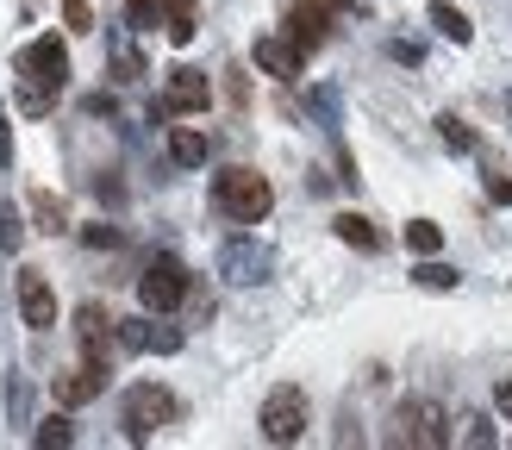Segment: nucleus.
I'll return each mask as SVG.
<instances>
[{
  "label": "nucleus",
  "mask_w": 512,
  "mask_h": 450,
  "mask_svg": "<svg viewBox=\"0 0 512 450\" xmlns=\"http://www.w3.org/2000/svg\"><path fill=\"white\" fill-rule=\"evenodd\" d=\"M213 207H219L225 219H238V225H256V219H269L275 188H269L256 169H219V175H213Z\"/></svg>",
  "instance_id": "1"
},
{
  "label": "nucleus",
  "mask_w": 512,
  "mask_h": 450,
  "mask_svg": "<svg viewBox=\"0 0 512 450\" xmlns=\"http://www.w3.org/2000/svg\"><path fill=\"white\" fill-rule=\"evenodd\" d=\"M175 419V394L169 388H157V382H138L132 394H125V413H119V425H125V438L132 444H144L157 425H169Z\"/></svg>",
  "instance_id": "2"
},
{
  "label": "nucleus",
  "mask_w": 512,
  "mask_h": 450,
  "mask_svg": "<svg viewBox=\"0 0 512 450\" xmlns=\"http://www.w3.org/2000/svg\"><path fill=\"white\" fill-rule=\"evenodd\" d=\"M19 82L25 88H44V94H63V82H69V50L57 38H32V44L19 50Z\"/></svg>",
  "instance_id": "3"
},
{
  "label": "nucleus",
  "mask_w": 512,
  "mask_h": 450,
  "mask_svg": "<svg viewBox=\"0 0 512 450\" xmlns=\"http://www.w3.org/2000/svg\"><path fill=\"white\" fill-rule=\"evenodd\" d=\"M138 300H144V313H175V307L188 300V269L175 263V257L144 263V275H138Z\"/></svg>",
  "instance_id": "4"
},
{
  "label": "nucleus",
  "mask_w": 512,
  "mask_h": 450,
  "mask_svg": "<svg viewBox=\"0 0 512 450\" xmlns=\"http://www.w3.org/2000/svg\"><path fill=\"white\" fill-rule=\"evenodd\" d=\"M263 438L269 444H300L306 438V394L300 388H275L263 400Z\"/></svg>",
  "instance_id": "5"
},
{
  "label": "nucleus",
  "mask_w": 512,
  "mask_h": 450,
  "mask_svg": "<svg viewBox=\"0 0 512 450\" xmlns=\"http://www.w3.org/2000/svg\"><path fill=\"white\" fill-rule=\"evenodd\" d=\"M269 269H275V257H269V244H256V238H232L219 250V275L232 288H256V282H269Z\"/></svg>",
  "instance_id": "6"
},
{
  "label": "nucleus",
  "mask_w": 512,
  "mask_h": 450,
  "mask_svg": "<svg viewBox=\"0 0 512 450\" xmlns=\"http://www.w3.org/2000/svg\"><path fill=\"white\" fill-rule=\"evenodd\" d=\"M400 438H406V444H425V450H444V444H450V419H444V407H431V400L400 407Z\"/></svg>",
  "instance_id": "7"
},
{
  "label": "nucleus",
  "mask_w": 512,
  "mask_h": 450,
  "mask_svg": "<svg viewBox=\"0 0 512 450\" xmlns=\"http://www.w3.org/2000/svg\"><path fill=\"white\" fill-rule=\"evenodd\" d=\"M19 313H25V325H38V332L57 325V294H50V282H44L38 269L19 275Z\"/></svg>",
  "instance_id": "8"
},
{
  "label": "nucleus",
  "mask_w": 512,
  "mask_h": 450,
  "mask_svg": "<svg viewBox=\"0 0 512 450\" xmlns=\"http://www.w3.org/2000/svg\"><path fill=\"white\" fill-rule=\"evenodd\" d=\"M256 69L275 75V82H294V75L306 69V50L294 38H256Z\"/></svg>",
  "instance_id": "9"
},
{
  "label": "nucleus",
  "mask_w": 512,
  "mask_h": 450,
  "mask_svg": "<svg viewBox=\"0 0 512 450\" xmlns=\"http://www.w3.org/2000/svg\"><path fill=\"white\" fill-rule=\"evenodd\" d=\"M163 100H169L175 113H200V107L213 100V82H207L200 69H188V63H182V69H169V94H163Z\"/></svg>",
  "instance_id": "10"
},
{
  "label": "nucleus",
  "mask_w": 512,
  "mask_h": 450,
  "mask_svg": "<svg viewBox=\"0 0 512 450\" xmlns=\"http://www.w3.org/2000/svg\"><path fill=\"white\" fill-rule=\"evenodd\" d=\"M100 388H107V363L88 357L82 369H69L63 382H57V400H63V407H88V400H94Z\"/></svg>",
  "instance_id": "11"
},
{
  "label": "nucleus",
  "mask_w": 512,
  "mask_h": 450,
  "mask_svg": "<svg viewBox=\"0 0 512 450\" xmlns=\"http://www.w3.org/2000/svg\"><path fill=\"white\" fill-rule=\"evenodd\" d=\"M325 32H331V13L319 7V0H300V7L288 13V38H294L300 50H319V44H325Z\"/></svg>",
  "instance_id": "12"
},
{
  "label": "nucleus",
  "mask_w": 512,
  "mask_h": 450,
  "mask_svg": "<svg viewBox=\"0 0 512 450\" xmlns=\"http://www.w3.org/2000/svg\"><path fill=\"white\" fill-rule=\"evenodd\" d=\"M169 157L182 169H200V163H207V132H194V125H169Z\"/></svg>",
  "instance_id": "13"
},
{
  "label": "nucleus",
  "mask_w": 512,
  "mask_h": 450,
  "mask_svg": "<svg viewBox=\"0 0 512 450\" xmlns=\"http://www.w3.org/2000/svg\"><path fill=\"white\" fill-rule=\"evenodd\" d=\"M431 25L450 38V44H469L475 38V25H469V13L463 7H450V0H431Z\"/></svg>",
  "instance_id": "14"
},
{
  "label": "nucleus",
  "mask_w": 512,
  "mask_h": 450,
  "mask_svg": "<svg viewBox=\"0 0 512 450\" xmlns=\"http://www.w3.org/2000/svg\"><path fill=\"white\" fill-rule=\"evenodd\" d=\"M331 225H338V238H344L350 250H381V232H375V225H369L363 213H338Z\"/></svg>",
  "instance_id": "15"
},
{
  "label": "nucleus",
  "mask_w": 512,
  "mask_h": 450,
  "mask_svg": "<svg viewBox=\"0 0 512 450\" xmlns=\"http://www.w3.org/2000/svg\"><path fill=\"white\" fill-rule=\"evenodd\" d=\"M163 32L175 38V44H194V0H163Z\"/></svg>",
  "instance_id": "16"
},
{
  "label": "nucleus",
  "mask_w": 512,
  "mask_h": 450,
  "mask_svg": "<svg viewBox=\"0 0 512 450\" xmlns=\"http://www.w3.org/2000/svg\"><path fill=\"white\" fill-rule=\"evenodd\" d=\"M107 313H100L94 307V300H88V307H75V332H82V344H88V357H100V344H107Z\"/></svg>",
  "instance_id": "17"
},
{
  "label": "nucleus",
  "mask_w": 512,
  "mask_h": 450,
  "mask_svg": "<svg viewBox=\"0 0 512 450\" xmlns=\"http://www.w3.org/2000/svg\"><path fill=\"white\" fill-rule=\"evenodd\" d=\"M406 250L438 257V250H444V225H438V219H413V225H406Z\"/></svg>",
  "instance_id": "18"
},
{
  "label": "nucleus",
  "mask_w": 512,
  "mask_h": 450,
  "mask_svg": "<svg viewBox=\"0 0 512 450\" xmlns=\"http://www.w3.org/2000/svg\"><path fill=\"white\" fill-rule=\"evenodd\" d=\"M413 282H419V288H431V294H450L456 282H463V275H456L450 263H438V257H425V263L413 269Z\"/></svg>",
  "instance_id": "19"
},
{
  "label": "nucleus",
  "mask_w": 512,
  "mask_h": 450,
  "mask_svg": "<svg viewBox=\"0 0 512 450\" xmlns=\"http://www.w3.org/2000/svg\"><path fill=\"white\" fill-rule=\"evenodd\" d=\"M32 207H38V232H63V225H69V213H63L57 194H32Z\"/></svg>",
  "instance_id": "20"
},
{
  "label": "nucleus",
  "mask_w": 512,
  "mask_h": 450,
  "mask_svg": "<svg viewBox=\"0 0 512 450\" xmlns=\"http://www.w3.org/2000/svg\"><path fill=\"white\" fill-rule=\"evenodd\" d=\"M38 444H44V450H63V444H75V425H69L63 413H50V419L38 425Z\"/></svg>",
  "instance_id": "21"
},
{
  "label": "nucleus",
  "mask_w": 512,
  "mask_h": 450,
  "mask_svg": "<svg viewBox=\"0 0 512 450\" xmlns=\"http://www.w3.org/2000/svg\"><path fill=\"white\" fill-rule=\"evenodd\" d=\"M82 244L88 250H119L125 232H119V225H107V219H94V225H82Z\"/></svg>",
  "instance_id": "22"
},
{
  "label": "nucleus",
  "mask_w": 512,
  "mask_h": 450,
  "mask_svg": "<svg viewBox=\"0 0 512 450\" xmlns=\"http://www.w3.org/2000/svg\"><path fill=\"white\" fill-rule=\"evenodd\" d=\"M438 138H444L450 150H475V132H469V119H456V113H444V119H438Z\"/></svg>",
  "instance_id": "23"
},
{
  "label": "nucleus",
  "mask_w": 512,
  "mask_h": 450,
  "mask_svg": "<svg viewBox=\"0 0 512 450\" xmlns=\"http://www.w3.org/2000/svg\"><path fill=\"white\" fill-rule=\"evenodd\" d=\"M125 19H132L138 32H157V25H163V0H132V7H125Z\"/></svg>",
  "instance_id": "24"
},
{
  "label": "nucleus",
  "mask_w": 512,
  "mask_h": 450,
  "mask_svg": "<svg viewBox=\"0 0 512 450\" xmlns=\"http://www.w3.org/2000/svg\"><path fill=\"white\" fill-rule=\"evenodd\" d=\"M19 244H25V225L13 213V200H0V250H19Z\"/></svg>",
  "instance_id": "25"
},
{
  "label": "nucleus",
  "mask_w": 512,
  "mask_h": 450,
  "mask_svg": "<svg viewBox=\"0 0 512 450\" xmlns=\"http://www.w3.org/2000/svg\"><path fill=\"white\" fill-rule=\"evenodd\" d=\"M113 69H119V82H138V75H144V57L119 38V44H113Z\"/></svg>",
  "instance_id": "26"
},
{
  "label": "nucleus",
  "mask_w": 512,
  "mask_h": 450,
  "mask_svg": "<svg viewBox=\"0 0 512 450\" xmlns=\"http://www.w3.org/2000/svg\"><path fill=\"white\" fill-rule=\"evenodd\" d=\"M119 344L125 350H150V313L144 319H119Z\"/></svg>",
  "instance_id": "27"
},
{
  "label": "nucleus",
  "mask_w": 512,
  "mask_h": 450,
  "mask_svg": "<svg viewBox=\"0 0 512 450\" xmlns=\"http://www.w3.org/2000/svg\"><path fill=\"white\" fill-rule=\"evenodd\" d=\"M150 350H157V357H175V350H182V332H175V325H150Z\"/></svg>",
  "instance_id": "28"
},
{
  "label": "nucleus",
  "mask_w": 512,
  "mask_h": 450,
  "mask_svg": "<svg viewBox=\"0 0 512 450\" xmlns=\"http://www.w3.org/2000/svg\"><path fill=\"white\" fill-rule=\"evenodd\" d=\"M63 19H69V32H94V7H88V0H63Z\"/></svg>",
  "instance_id": "29"
},
{
  "label": "nucleus",
  "mask_w": 512,
  "mask_h": 450,
  "mask_svg": "<svg viewBox=\"0 0 512 450\" xmlns=\"http://www.w3.org/2000/svg\"><path fill=\"white\" fill-rule=\"evenodd\" d=\"M57 107V94H44V88H25L19 82V113H50Z\"/></svg>",
  "instance_id": "30"
},
{
  "label": "nucleus",
  "mask_w": 512,
  "mask_h": 450,
  "mask_svg": "<svg viewBox=\"0 0 512 450\" xmlns=\"http://www.w3.org/2000/svg\"><path fill=\"white\" fill-rule=\"evenodd\" d=\"M463 425H469V432H463V444H475V450H488V444H500V432H494L488 419H463Z\"/></svg>",
  "instance_id": "31"
},
{
  "label": "nucleus",
  "mask_w": 512,
  "mask_h": 450,
  "mask_svg": "<svg viewBox=\"0 0 512 450\" xmlns=\"http://www.w3.org/2000/svg\"><path fill=\"white\" fill-rule=\"evenodd\" d=\"M313 113L331 125V119H338V94H331V88H319V94H313Z\"/></svg>",
  "instance_id": "32"
},
{
  "label": "nucleus",
  "mask_w": 512,
  "mask_h": 450,
  "mask_svg": "<svg viewBox=\"0 0 512 450\" xmlns=\"http://www.w3.org/2000/svg\"><path fill=\"white\" fill-rule=\"evenodd\" d=\"M0 163H13V132H7V113H0Z\"/></svg>",
  "instance_id": "33"
},
{
  "label": "nucleus",
  "mask_w": 512,
  "mask_h": 450,
  "mask_svg": "<svg viewBox=\"0 0 512 450\" xmlns=\"http://www.w3.org/2000/svg\"><path fill=\"white\" fill-rule=\"evenodd\" d=\"M488 194H494V200H512V175H494V182H488Z\"/></svg>",
  "instance_id": "34"
},
{
  "label": "nucleus",
  "mask_w": 512,
  "mask_h": 450,
  "mask_svg": "<svg viewBox=\"0 0 512 450\" xmlns=\"http://www.w3.org/2000/svg\"><path fill=\"white\" fill-rule=\"evenodd\" d=\"M494 407H500V413L512 419V382H500V388H494Z\"/></svg>",
  "instance_id": "35"
},
{
  "label": "nucleus",
  "mask_w": 512,
  "mask_h": 450,
  "mask_svg": "<svg viewBox=\"0 0 512 450\" xmlns=\"http://www.w3.org/2000/svg\"><path fill=\"white\" fill-rule=\"evenodd\" d=\"M506 107H512V100H506Z\"/></svg>",
  "instance_id": "36"
}]
</instances>
